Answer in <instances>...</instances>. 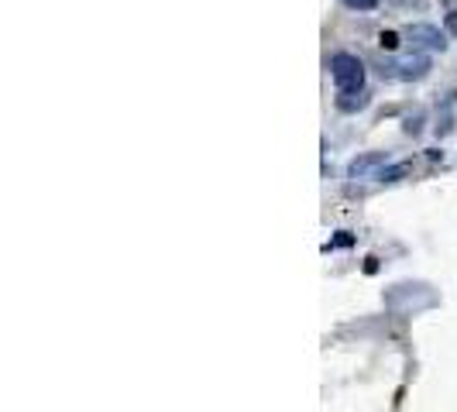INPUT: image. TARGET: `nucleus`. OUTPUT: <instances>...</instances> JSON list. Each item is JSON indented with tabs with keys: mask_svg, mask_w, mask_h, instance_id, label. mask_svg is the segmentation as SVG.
I'll use <instances>...</instances> for the list:
<instances>
[{
	"mask_svg": "<svg viewBox=\"0 0 457 412\" xmlns=\"http://www.w3.org/2000/svg\"><path fill=\"white\" fill-rule=\"evenodd\" d=\"M430 69H434V65H430L426 56H406V59L385 65V69H382V76H396V79H402V83H416V79L430 76Z\"/></svg>",
	"mask_w": 457,
	"mask_h": 412,
	"instance_id": "nucleus-2",
	"label": "nucleus"
},
{
	"mask_svg": "<svg viewBox=\"0 0 457 412\" xmlns=\"http://www.w3.org/2000/svg\"><path fill=\"white\" fill-rule=\"evenodd\" d=\"M423 120H426V114H423V110H416V114H409V117H406V124H402V131L416 137L419 131H423Z\"/></svg>",
	"mask_w": 457,
	"mask_h": 412,
	"instance_id": "nucleus-7",
	"label": "nucleus"
},
{
	"mask_svg": "<svg viewBox=\"0 0 457 412\" xmlns=\"http://www.w3.org/2000/svg\"><path fill=\"white\" fill-rule=\"evenodd\" d=\"M451 131H454V117H451V114H443V117H440V124H437V134L443 137V134H451Z\"/></svg>",
	"mask_w": 457,
	"mask_h": 412,
	"instance_id": "nucleus-12",
	"label": "nucleus"
},
{
	"mask_svg": "<svg viewBox=\"0 0 457 412\" xmlns=\"http://www.w3.org/2000/svg\"><path fill=\"white\" fill-rule=\"evenodd\" d=\"M347 244H354V237L347 234V231H340V234L334 237V241H330V244H327V251H330V248H347Z\"/></svg>",
	"mask_w": 457,
	"mask_h": 412,
	"instance_id": "nucleus-11",
	"label": "nucleus"
},
{
	"mask_svg": "<svg viewBox=\"0 0 457 412\" xmlns=\"http://www.w3.org/2000/svg\"><path fill=\"white\" fill-rule=\"evenodd\" d=\"M440 4H443L447 11H457V0H440Z\"/></svg>",
	"mask_w": 457,
	"mask_h": 412,
	"instance_id": "nucleus-13",
	"label": "nucleus"
},
{
	"mask_svg": "<svg viewBox=\"0 0 457 412\" xmlns=\"http://www.w3.org/2000/svg\"><path fill=\"white\" fill-rule=\"evenodd\" d=\"M344 4H347L351 11H375L382 0H344Z\"/></svg>",
	"mask_w": 457,
	"mask_h": 412,
	"instance_id": "nucleus-9",
	"label": "nucleus"
},
{
	"mask_svg": "<svg viewBox=\"0 0 457 412\" xmlns=\"http://www.w3.org/2000/svg\"><path fill=\"white\" fill-rule=\"evenodd\" d=\"M385 165H389V155H385V152H364V155H358L351 165H347V176L368 179V176H378Z\"/></svg>",
	"mask_w": 457,
	"mask_h": 412,
	"instance_id": "nucleus-4",
	"label": "nucleus"
},
{
	"mask_svg": "<svg viewBox=\"0 0 457 412\" xmlns=\"http://www.w3.org/2000/svg\"><path fill=\"white\" fill-rule=\"evenodd\" d=\"M378 45H382L385 52H396V48H399V35H396V31H382V35H378Z\"/></svg>",
	"mask_w": 457,
	"mask_h": 412,
	"instance_id": "nucleus-8",
	"label": "nucleus"
},
{
	"mask_svg": "<svg viewBox=\"0 0 457 412\" xmlns=\"http://www.w3.org/2000/svg\"><path fill=\"white\" fill-rule=\"evenodd\" d=\"M409 172H413V162H396V165L389 162V165L378 172V182H399V179H406Z\"/></svg>",
	"mask_w": 457,
	"mask_h": 412,
	"instance_id": "nucleus-6",
	"label": "nucleus"
},
{
	"mask_svg": "<svg viewBox=\"0 0 457 412\" xmlns=\"http://www.w3.org/2000/svg\"><path fill=\"white\" fill-rule=\"evenodd\" d=\"M372 103V93L368 90H347V93H337V110L340 114H358Z\"/></svg>",
	"mask_w": 457,
	"mask_h": 412,
	"instance_id": "nucleus-5",
	"label": "nucleus"
},
{
	"mask_svg": "<svg viewBox=\"0 0 457 412\" xmlns=\"http://www.w3.org/2000/svg\"><path fill=\"white\" fill-rule=\"evenodd\" d=\"M330 79H334L337 93L364 90V62L351 52H337V56H330Z\"/></svg>",
	"mask_w": 457,
	"mask_h": 412,
	"instance_id": "nucleus-1",
	"label": "nucleus"
},
{
	"mask_svg": "<svg viewBox=\"0 0 457 412\" xmlns=\"http://www.w3.org/2000/svg\"><path fill=\"white\" fill-rule=\"evenodd\" d=\"M443 31H447L451 38H457V11H447V18H443Z\"/></svg>",
	"mask_w": 457,
	"mask_h": 412,
	"instance_id": "nucleus-10",
	"label": "nucleus"
},
{
	"mask_svg": "<svg viewBox=\"0 0 457 412\" xmlns=\"http://www.w3.org/2000/svg\"><path fill=\"white\" fill-rule=\"evenodd\" d=\"M406 38L413 41L419 52H443L447 48V31H440L437 24H409Z\"/></svg>",
	"mask_w": 457,
	"mask_h": 412,
	"instance_id": "nucleus-3",
	"label": "nucleus"
},
{
	"mask_svg": "<svg viewBox=\"0 0 457 412\" xmlns=\"http://www.w3.org/2000/svg\"><path fill=\"white\" fill-rule=\"evenodd\" d=\"M399 4H416V7H419V4H423V0H399Z\"/></svg>",
	"mask_w": 457,
	"mask_h": 412,
	"instance_id": "nucleus-14",
	"label": "nucleus"
}]
</instances>
